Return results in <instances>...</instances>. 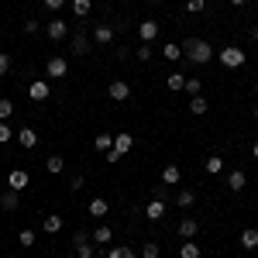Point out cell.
I'll return each mask as SVG.
<instances>
[{
    "instance_id": "obj_1",
    "label": "cell",
    "mask_w": 258,
    "mask_h": 258,
    "mask_svg": "<svg viewBox=\"0 0 258 258\" xmlns=\"http://www.w3.org/2000/svg\"><path fill=\"white\" fill-rule=\"evenodd\" d=\"M182 55H186L189 62H197V66H207V62L214 59V45L203 41V38H189L186 45H182Z\"/></svg>"
},
{
    "instance_id": "obj_25",
    "label": "cell",
    "mask_w": 258,
    "mask_h": 258,
    "mask_svg": "<svg viewBox=\"0 0 258 258\" xmlns=\"http://www.w3.org/2000/svg\"><path fill=\"white\" fill-rule=\"evenodd\" d=\"M93 145H97L100 155H107V152L114 148V135H97V141H93Z\"/></svg>"
},
{
    "instance_id": "obj_35",
    "label": "cell",
    "mask_w": 258,
    "mask_h": 258,
    "mask_svg": "<svg viewBox=\"0 0 258 258\" xmlns=\"http://www.w3.org/2000/svg\"><path fill=\"white\" fill-rule=\"evenodd\" d=\"M135 59H138V62H152V45L141 41V48H135Z\"/></svg>"
},
{
    "instance_id": "obj_12",
    "label": "cell",
    "mask_w": 258,
    "mask_h": 258,
    "mask_svg": "<svg viewBox=\"0 0 258 258\" xmlns=\"http://www.w3.org/2000/svg\"><path fill=\"white\" fill-rule=\"evenodd\" d=\"M238 244L244 248V251H258V227H244Z\"/></svg>"
},
{
    "instance_id": "obj_37",
    "label": "cell",
    "mask_w": 258,
    "mask_h": 258,
    "mask_svg": "<svg viewBox=\"0 0 258 258\" xmlns=\"http://www.w3.org/2000/svg\"><path fill=\"white\" fill-rule=\"evenodd\" d=\"M11 114H14V103L11 100H0V120H11Z\"/></svg>"
},
{
    "instance_id": "obj_17",
    "label": "cell",
    "mask_w": 258,
    "mask_h": 258,
    "mask_svg": "<svg viewBox=\"0 0 258 258\" xmlns=\"http://www.w3.org/2000/svg\"><path fill=\"white\" fill-rule=\"evenodd\" d=\"M244 182H248V176H244L241 169H231V176H227V186H231V193H241V189H244Z\"/></svg>"
},
{
    "instance_id": "obj_47",
    "label": "cell",
    "mask_w": 258,
    "mask_h": 258,
    "mask_svg": "<svg viewBox=\"0 0 258 258\" xmlns=\"http://www.w3.org/2000/svg\"><path fill=\"white\" fill-rule=\"evenodd\" d=\"M255 120H258V103H255Z\"/></svg>"
},
{
    "instance_id": "obj_41",
    "label": "cell",
    "mask_w": 258,
    "mask_h": 258,
    "mask_svg": "<svg viewBox=\"0 0 258 258\" xmlns=\"http://www.w3.org/2000/svg\"><path fill=\"white\" fill-rule=\"evenodd\" d=\"M21 28H24V35H35V31H38V21H24Z\"/></svg>"
},
{
    "instance_id": "obj_42",
    "label": "cell",
    "mask_w": 258,
    "mask_h": 258,
    "mask_svg": "<svg viewBox=\"0 0 258 258\" xmlns=\"http://www.w3.org/2000/svg\"><path fill=\"white\" fill-rule=\"evenodd\" d=\"M45 7H48V11H62V7H66V0H45Z\"/></svg>"
},
{
    "instance_id": "obj_28",
    "label": "cell",
    "mask_w": 258,
    "mask_h": 258,
    "mask_svg": "<svg viewBox=\"0 0 258 258\" xmlns=\"http://www.w3.org/2000/svg\"><path fill=\"white\" fill-rule=\"evenodd\" d=\"M86 52H90V38L86 35H76L73 38V55H86Z\"/></svg>"
},
{
    "instance_id": "obj_49",
    "label": "cell",
    "mask_w": 258,
    "mask_h": 258,
    "mask_svg": "<svg viewBox=\"0 0 258 258\" xmlns=\"http://www.w3.org/2000/svg\"><path fill=\"white\" fill-rule=\"evenodd\" d=\"M152 4H162V0H152Z\"/></svg>"
},
{
    "instance_id": "obj_43",
    "label": "cell",
    "mask_w": 258,
    "mask_h": 258,
    "mask_svg": "<svg viewBox=\"0 0 258 258\" xmlns=\"http://www.w3.org/2000/svg\"><path fill=\"white\" fill-rule=\"evenodd\" d=\"M83 186H86V182H83V176H73V182H69V189L76 193V189H83Z\"/></svg>"
},
{
    "instance_id": "obj_39",
    "label": "cell",
    "mask_w": 258,
    "mask_h": 258,
    "mask_svg": "<svg viewBox=\"0 0 258 258\" xmlns=\"http://www.w3.org/2000/svg\"><path fill=\"white\" fill-rule=\"evenodd\" d=\"M4 141H11V124H7V120H0V145H4Z\"/></svg>"
},
{
    "instance_id": "obj_24",
    "label": "cell",
    "mask_w": 258,
    "mask_h": 258,
    "mask_svg": "<svg viewBox=\"0 0 258 258\" xmlns=\"http://www.w3.org/2000/svg\"><path fill=\"white\" fill-rule=\"evenodd\" d=\"M165 86H169L172 93H179V90H186V76H179V73H169V76H165Z\"/></svg>"
},
{
    "instance_id": "obj_50",
    "label": "cell",
    "mask_w": 258,
    "mask_h": 258,
    "mask_svg": "<svg viewBox=\"0 0 258 258\" xmlns=\"http://www.w3.org/2000/svg\"><path fill=\"white\" fill-rule=\"evenodd\" d=\"M255 258H258V251H255Z\"/></svg>"
},
{
    "instance_id": "obj_9",
    "label": "cell",
    "mask_w": 258,
    "mask_h": 258,
    "mask_svg": "<svg viewBox=\"0 0 258 258\" xmlns=\"http://www.w3.org/2000/svg\"><path fill=\"white\" fill-rule=\"evenodd\" d=\"M28 97L35 100V103H41V100H48V97H52V86H48L45 80H35L31 86H28Z\"/></svg>"
},
{
    "instance_id": "obj_13",
    "label": "cell",
    "mask_w": 258,
    "mask_h": 258,
    "mask_svg": "<svg viewBox=\"0 0 258 258\" xmlns=\"http://www.w3.org/2000/svg\"><path fill=\"white\" fill-rule=\"evenodd\" d=\"M21 207V197H18V189H7V193H0V210H7V214H14Z\"/></svg>"
},
{
    "instance_id": "obj_4",
    "label": "cell",
    "mask_w": 258,
    "mask_h": 258,
    "mask_svg": "<svg viewBox=\"0 0 258 258\" xmlns=\"http://www.w3.org/2000/svg\"><path fill=\"white\" fill-rule=\"evenodd\" d=\"M45 73H48L52 80H66V76H69V62H66V55H52V59L45 62Z\"/></svg>"
},
{
    "instance_id": "obj_22",
    "label": "cell",
    "mask_w": 258,
    "mask_h": 258,
    "mask_svg": "<svg viewBox=\"0 0 258 258\" xmlns=\"http://www.w3.org/2000/svg\"><path fill=\"white\" fill-rule=\"evenodd\" d=\"M207 110H210V103H207V97H203V93H200V97H189V114H207Z\"/></svg>"
},
{
    "instance_id": "obj_16",
    "label": "cell",
    "mask_w": 258,
    "mask_h": 258,
    "mask_svg": "<svg viewBox=\"0 0 258 258\" xmlns=\"http://www.w3.org/2000/svg\"><path fill=\"white\" fill-rule=\"evenodd\" d=\"M179 179H182L179 165H165L162 169V186H179Z\"/></svg>"
},
{
    "instance_id": "obj_14",
    "label": "cell",
    "mask_w": 258,
    "mask_h": 258,
    "mask_svg": "<svg viewBox=\"0 0 258 258\" xmlns=\"http://www.w3.org/2000/svg\"><path fill=\"white\" fill-rule=\"evenodd\" d=\"M18 141H21V148H38V131L35 127H21Z\"/></svg>"
},
{
    "instance_id": "obj_5",
    "label": "cell",
    "mask_w": 258,
    "mask_h": 258,
    "mask_svg": "<svg viewBox=\"0 0 258 258\" xmlns=\"http://www.w3.org/2000/svg\"><path fill=\"white\" fill-rule=\"evenodd\" d=\"M176 231H179V238H182V241H193L200 234V220L197 217H182Z\"/></svg>"
},
{
    "instance_id": "obj_44",
    "label": "cell",
    "mask_w": 258,
    "mask_h": 258,
    "mask_svg": "<svg viewBox=\"0 0 258 258\" xmlns=\"http://www.w3.org/2000/svg\"><path fill=\"white\" fill-rule=\"evenodd\" d=\"M251 41H258V24H255V28H251Z\"/></svg>"
},
{
    "instance_id": "obj_48",
    "label": "cell",
    "mask_w": 258,
    "mask_h": 258,
    "mask_svg": "<svg viewBox=\"0 0 258 258\" xmlns=\"http://www.w3.org/2000/svg\"><path fill=\"white\" fill-rule=\"evenodd\" d=\"M255 97H258V83H255Z\"/></svg>"
},
{
    "instance_id": "obj_23",
    "label": "cell",
    "mask_w": 258,
    "mask_h": 258,
    "mask_svg": "<svg viewBox=\"0 0 258 258\" xmlns=\"http://www.w3.org/2000/svg\"><path fill=\"white\" fill-rule=\"evenodd\" d=\"M162 55L169 62H179L182 59V45H176V41H169V45H162Z\"/></svg>"
},
{
    "instance_id": "obj_40",
    "label": "cell",
    "mask_w": 258,
    "mask_h": 258,
    "mask_svg": "<svg viewBox=\"0 0 258 258\" xmlns=\"http://www.w3.org/2000/svg\"><path fill=\"white\" fill-rule=\"evenodd\" d=\"M7 73H11V55L0 52V76H7Z\"/></svg>"
},
{
    "instance_id": "obj_38",
    "label": "cell",
    "mask_w": 258,
    "mask_h": 258,
    "mask_svg": "<svg viewBox=\"0 0 258 258\" xmlns=\"http://www.w3.org/2000/svg\"><path fill=\"white\" fill-rule=\"evenodd\" d=\"M203 7H207V0H186V11H189V14H200Z\"/></svg>"
},
{
    "instance_id": "obj_18",
    "label": "cell",
    "mask_w": 258,
    "mask_h": 258,
    "mask_svg": "<svg viewBox=\"0 0 258 258\" xmlns=\"http://www.w3.org/2000/svg\"><path fill=\"white\" fill-rule=\"evenodd\" d=\"M86 210H90L93 217H107V210H110V203H107L103 197H93V200H90V207H86Z\"/></svg>"
},
{
    "instance_id": "obj_7",
    "label": "cell",
    "mask_w": 258,
    "mask_h": 258,
    "mask_svg": "<svg viewBox=\"0 0 258 258\" xmlns=\"http://www.w3.org/2000/svg\"><path fill=\"white\" fill-rule=\"evenodd\" d=\"M73 248H76V255H80V258H93V251H97L93 238H86V234H76V238H73Z\"/></svg>"
},
{
    "instance_id": "obj_51",
    "label": "cell",
    "mask_w": 258,
    "mask_h": 258,
    "mask_svg": "<svg viewBox=\"0 0 258 258\" xmlns=\"http://www.w3.org/2000/svg\"><path fill=\"white\" fill-rule=\"evenodd\" d=\"M0 258H4V255H0Z\"/></svg>"
},
{
    "instance_id": "obj_8",
    "label": "cell",
    "mask_w": 258,
    "mask_h": 258,
    "mask_svg": "<svg viewBox=\"0 0 258 258\" xmlns=\"http://www.w3.org/2000/svg\"><path fill=\"white\" fill-rule=\"evenodd\" d=\"M45 35L52 41H66V35H69V24L62 18H55V21H48V28H45Z\"/></svg>"
},
{
    "instance_id": "obj_21",
    "label": "cell",
    "mask_w": 258,
    "mask_h": 258,
    "mask_svg": "<svg viewBox=\"0 0 258 258\" xmlns=\"http://www.w3.org/2000/svg\"><path fill=\"white\" fill-rule=\"evenodd\" d=\"M193 203H197V193H193V189H179V193H176V207L189 210Z\"/></svg>"
},
{
    "instance_id": "obj_6",
    "label": "cell",
    "mask_w": 258,
    "mask_h": 258,
    "mask_svg": "<svg viewBox=\"0 0 258 258\" xmlns=\"http://www.w3.org/2000/svg\"><path fill=\"white\" fill-rule=\"evenodd\" d=\"M138 38L145 41V45H152V41L159 38V21H152V18L141 21V24H138Z\"/></svg>"
},
{
    "instance_id": "obj_20",
    "label": "cell",
    "mask_w": 258,
    "mask_h": 258,
    "mask_svg": "<svg viewBox=\"0 0 258 258\" xmlns=\"http://www.w3.org/2000/svg\"><path fill=\"white\" fill-rule=\"evenodd\" d=\"M145 214H148V220H162L165 217V200H152V203L145 207Z\"/></svg>"
},
{
    "instance_id": "obj_11",
    "label": "cell",
    "mask_w": 258,
    "mask_h": 258,
    "mask_svg": "<svg viewBox=\"0 0 258 258\" xmlns=\"http://www.w3.org/2000/svg\"><path fill=\"white\" fill-rule=\"evenodd\" d=\"M114 41V24H97L93 28V45H110Z\"/></svg>"
},
{
    "instance_id": "obj_19",
    "label": "cell",
    "mask_w": 258,
    "mask_h": 258,
    "mask_svg": "<svg viewBox=\"0 0 258 258\" xmlns=\"http://www.w3.org/2000/svg\"><path fill=\"white\" fill-rule=\"evenodd\" d=\"M41 231H45V234H59L62 231V217L59 214H48V217L41 220Z\"/></svg>"
},
{
    "instance_id": "obj_10",
    "label": "cell",
    "mask_w": 258,
    "mask_h": 258,
    "mask_svg": "<svg viewBox=\"0 0 258 258\" xmlns=\"http://www.w3.org/2000/svg\"><path fill=\"white\" fill-rule=\"evenodd\" d=\"M107 93H110V100H117V103H124V100L131 97V83H124V80H114L110 86H107Z\"/></svg>"
},
{
    "instance_id": "obj_27",
    "label": "cell",
    "mask_w": 258,
    "mask_h": 258,
    "mask_svg": "<svg viewBox=\"0 0 258 258\" xmlns=\"http://www.w3.org/2000/svg\"><path fill=\"white\" fill-rule=\"evenodd\" d=\"M179 258H200V244H197V241H182Z\"/></svg>"
},
{
    "instance_id": "obj_46",
    "label": "cell",
    "mask_w": 258,
    "mask_h": 258,
    "mask_svg": "<svg viewBox=\"0 0 258 258\" xmlns=\"http://www.w3.org/2000/svg\"><path fill=\"white\" fill-rule=\"evenodd\" d=\"M251 155H255V159H258V141H255V145H251Z\"/></svg>"
},
{
    "instance_id": "obj_31",
    "label": "cell",
    "mask_w": 258,
    "mask_h": 258,
    "mask_svg": "<svg viewBox=\"0 0 258 258\" xmlns=\"http://www.w3.org/2000/svg\"><path fill=\"white\" fill-rule=\"evenodd\" d=\"M203 169H207V172H210V176H217V172H224V159H220V155H210V159H207V165H203Z\"/></svg>"
},
{
    "instance_id": "obj_3",
    "label": "cell",
    "mask_w": 258,
    "mask_h": 258,
    "mask_svg": "<svg viewBox=\"0 0 258 258\" xmlns=\"http://www.w3.org/2000/svg\"><path fill=\"white\" fill-rule=\"evenodd\" d=\"M131 148H135V138H131L127 131H120V135H114V148H110L103 159H107V162H120L127 152H131Z\"/></svg>"
},
{
    "instance_id": "obj_30",
    "label": "cell",
    "mask_w": 258,
    "mask_h": 258,
    "mask_svg": "<svg viewBox=\"0 0 258 258\" xmlns=\"http://www.w3.org/2000/svg\"><path fill=\"white\" fill-rule=\"evenodd\" d=\"M35 241H38V234H35L31 227H24V231H21V234H18V244H21V248H31Z\"/></svg>"
},
{
    "instance_id": "obj_15",
    "label": "cell",
    "mask_w": 258,
    "mask_h": 258,
    "mask_svg": "<svg viewBox=\"0 0 258 258\" xmlns=\"http://www.w3.org/2000/svg\"><path fill=\"white\" fill-rule=\"evenodd\" d=\"M7 186L21 193V189L28 186V172H24V169H11V176H7Z\"/></svg>"
},
{
    "instance_id": "obj_34",
    "label": "cell",
    "mask_w": 258,
    "mask_h": 258,
    "mask_svg": "<svg viewBox=\"0 0 258 258\" xmlns=\"http://www.w3.org/2000/svg\"><path fill=\"white\" fill-rule=\"evenodd\" d=\"M162 251H159V244L155 241H145V248H141V258H159Z\"/></svg>"
},
{
    "instance_id": "obj_45",
    "label": "cell",
    "mask_w": 258,
    "mask_h": 258,
    "mask_svg": "<svg viewBox=\"0 0 258 258\" xmlns=\"http://www.w3.org/2000/svg\"><path fill=\"white\" fill-rule=\"evenodd\" d=\"M231 4H234V7H244V4H248V0H231Z\"/></svg>"
},
{
    "instance_id": "obj_36",
    "label": "cell",
    "mask_w": 258,
    "mask_h": 258,
    "mask_svg": "<svg viewBox=\"0 0 258 258\" xmlns=\"http://www.w3.org/2000/svg\"><path fill=\"white\" fill-rule=\"evenodd\" d=\"M200 90H203V83H200L197 76H189V80H186V93H189V97H200Z\"/></svg>"
},
{
    "instance_id": "obj_26",
    "label": "cell",
    "mask_w": 258,
    "mask_h": 258,
    "mask_svg": "<svg viewBox=\"0 0 258 258\" xmlns=\"http://www.w3.org/2000/svg\"><path fill=\"white\" fill-rule=\"evenodd\" d=\"M45 165H48V172H52V176L66 172V159H62V155H48V162H45Z\"/></svg>"
},
{
    "instance_id": "obj_2",
    "label": "cell",
    "mask_w": 258,
    "mask_h": 258,
    "mask_svg": "<svg viewBox=\"0 0 258 258\" xmlns=\"http://www.w3.org/2000/svg\"><path fill=\"white\" fill-rule=\"evenodd\" d=\"M217 59H220V66H227V69H241V66L248 62V52L238 48V45H227V48L217 52Z\"/></svg>"
},
{
    "instance_id": "obj_32",
    "label": "cell",
    "mask_w": 258,
    "mask_h": 258,
    "mask_svg": "<svg viewBox=\"0 0 258 258\" xmlns=\"http://www.w3.org/2000/svg\"><path fill=\"white\" fill-rule=\"evenodd\" d=\"M110 238H114V231H110V227H97V231H93V244H97V248H100V244H107Z\"/></svg>"
},
{
    "instance_id": "obj_33",
    "label": "cell",
    "mask_w": 258,
    "mask_h": 258,
    "mask_svg": "<svg viewBox=\"0 0 258 258\" xmlns=\"http://www.w3.org/2000/svg\"><path fill=\"white\" fill-rule=\"evenodd\" d=\"M107 258H135V248H127V244H117V248H110Z\"/></svg>"
},
{
    "instance_id": "obj_29",
    "label": "cell",
    "mask_w": 258,
    "mask_h": 258,
    "mask_svg": "<svg viewBox=\"0 0 258 258\" xmlns=\"http://www.w3.org/2000/svg\"><path fill=\"white\" fill-rule=\"evenodd\" d=\"M90 11H93V0H73V14L76 18H86Z\"/></svg>"
}]
</instances>
